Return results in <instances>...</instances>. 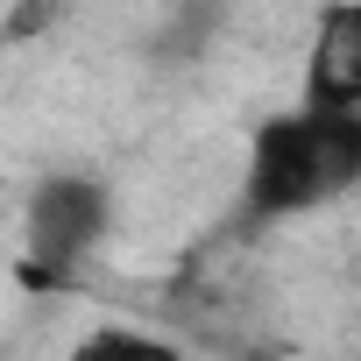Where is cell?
<instances>
[{"instance_id":"6da1fadb","label":"cell","mask_w":361,"mask_h":361,"mask_svg":"<svg viewBox=\"0 0 361 361\" xmlns=\"http://www.w3.org/2000/svg\"><path fill=\"white\" fill-rule=\"evenodd\" d=\"M354 185H361V114L298 106V114H276L248 149V213L255 220L312 213Z\"/></svg>"},{"instance_id":"7a4b0ae2","label":"cell","mask_w":361,"mask_h":361,"mask_svg":"<svg viewBox=\"0 0 361 361\" xmlns=\"http://www.w3.org/2000/svg\"><path fill=\"white\" fill-rule=\"evenodd\" d=\"M106 234V185L92 177H50V185L29 199V262L22 283H71V269L92 255V241Z\"/></svg>"},{"instance_id":"3957f363","label":"cell","mask_w":361,"mask_h":361,"mask_svg":"<svg viewBox=\"0 0 361 361\" xmlns=\"http://www.w3.org/2000/svg\"><path fill=\"white\" fill-rule=\"evenodd\" d=\"M305 106H326V114L361 106V0H333L319 15V36L305 57Z\"/></svg>"},{"instance_id":"277c9868","label":"cell","mask_w":361,"mask_h":361,"mask_svg":"<svg viewBox=\"0 0 361 361\" xmlns=\"http://www.w3.org/2000/svg\"><path fill=\"white\" fill-rule=\"evenodd\" d=\"M64 361H177V347L170 340H156V333H128V326H99V333H85Z\"/></svg>"}]
</instances>
